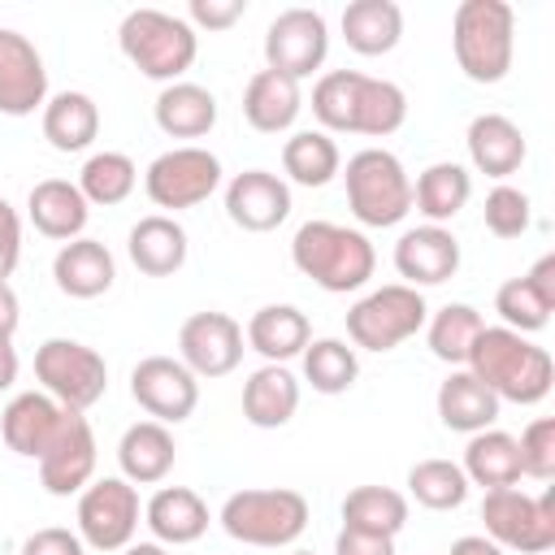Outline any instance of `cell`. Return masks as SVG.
Returning a JSON list of instances; mask_svg holds the SVG:
<instances>
[{"mask_svg": "<svg viewBox=\"0 0 555 555\" xmlns=\"http://www.w3.org/2000/svg\"><path fill=\"white\" fill-rule=\"evenodd\" d=\"M312 117L325 134H369L386 139L408 121V95L390 78H373L360 69H330L312 87Z\"/></svg>", "mask_w": 555, "mask_h": 555, "instance_id": "6da1fadb", "label": "cell"}, {"mask_svg": "<svg viewBox=\"0 0 555 555\" xmlns=\"http://www.w3.org/2000/svg\"><path fill=\"white\" fill-rule=\"evenodd\" d=\"M464 364L499 403H542L555 382L551 351L507 325H481Z\"/></svg>", "mask_w": 555, "mask_h": 555, "instance_id": "7a4b0ae2", "label": "cell"}, {"mask_svg": "<svg viewBox=\"0 0 555 555\" xmlns=\"http://www.w3.org/2000/svg\"><path fill=\"white\" fill-rule=\"evenodd\" d=\"M291 260L304 278H312L330 295L360 291L377 269V251L369 234L338 221H304L291 238Z\"/></svg>", "mask_w": 555, "mask_h": 555, "instance_id": "3957f363", "label": "cell"}, {"mask_svg": "<svg viewBox=\"0 0 555 555\" xmlns=\"http://www.w3.org/2000/svg\"><path fill=\"white\" fill-rule=\"evenodd\" d=\"M121 56L152 82H182V74L199 56V35L186 17L165 9H130L117 26Z\"/></svg>", "mask_w": 555, "mask_h": 555, "instance_id": "277c9868", "label": "cell"}, {"mask_svg": "<svg viewBox=\"0 0 555 555\" xmlns=\"http://www.w3.org/2000/svg\"><path fill=\"white\" fill-rule=\"evenodd\" d=\"M455 65L468 82H503L516 56V13L507 0H460L451 17Z\"/></svg>", "mask_w": 555, "mask_h": 555, "instance_id": "5b68a950", "label": "cell"}, {"mask_svg": "<svg viewBox=\"0 0 555 555\" xmlns=\"http://www.w3.org/2000/svg\"><path fill=\"white\" fill-rule=\"evenodd\" d=\"M343 186L351 217L369 230H390L412 212V178L386 147H360L343 169Z\"/></svg>", "mask_w": 555, "mask_h": 555, "instance_id": "8992f818", "label": "cell"}, {"mask_svg": "<svg viewBox=\"0 0 555 555\" xmlns=\"http://www.w3.org/2000/svg\"><path fill=\"white\" fill-rule=\"evenodd\" d=\"M308 499L299 490H286V486H269V490H234L225 503H221V529L243 542V546H264V551H278V546H291L304 538L308 529Z\"/></svg>", "mask_w": 555, "mask_h": 555, "instance_id": "52a82bcc", "label": "cell"}, {"mask_svg": "<svg viewBox=\"0 0 555 555\" xmlns=\"http://www.w3.org/2000/svg\"><path fill=\"white\" fill-rule=\"evenodd\" d=\"M425 321H429L425 295L416 286L390 282L347 308V338L351 347H364V351H395L399 343L421 334Z\"/></svg>", "mask_w": 555, "mask_h": 555, "instance_id": "ba28073f", "label": "cell"}, {"mask_svg": "<svg viewBox=\"0 0 555 555\" xmlns=\"http://www.w3.org/2000/svg\"><path fill=\"white\" fill-rule=\"evenodd\" d=\"M481 520L494 546L520 555H546L555 546V486H546L542 494H525L516 486L486 490Z\"/></svg>", "mask_w": 555, "mask_h": 555, "instance_id": "9c48e42d", "label": "cell"}, {"mask_svg": "<svg viewBox=\"0 0 555 555\" xmlns=\"http://www.w3.org/2000/svg\"><path fill=\"white\" fill-rule=\"evenodd\" d=\"M35 377L43 382V395H52L69 412H87L108 390V364L95 347L78 338H48L35 351Z\"/></svg>", "mask_w": 555, "mask_h": 555, "instance_id": "30bf717a", "label": "cell"}, {"mask_svg": "<svg viewBox=\"0 0 555 555\" xmlns=\"http://www.w3.org/2000/svg\"><path fill=\"white\" fill-rule=\"evenodd\" d=\"M217 186H221V160L208 147H195V143L160 152L143 173L147 199L156 208H169V212L199 208Z\"/></svg>", "mask_w": 555, "mask_h": 555, "instance_id": "8fae6325", "label": "cell"}, {"mask_svg": "<svg viewBox=\"0 0 555 555\" xmlns=\"http://www.w3.org/2000/svg\"><path fill=\"white\" fill-rule=\"evenodd\" d=\"M139 490L126 477H100L78 494V538L91 551H126L139 533Z\"/></svg>", "mask_w": 555, "mask_h": 555, "instance_id": "7c38bea8", "label": "cell"}, {"mask_svg": "<svg viewBox=\"0 0 555 555\" xmlns=\"http://www.w3.org/2000/svg\"><path fill=\"white\" fill-rule=\"evenodd\" d=\"M330 26L317 9H282L264 30V69H278L295 82L312 78L325 65Z\"/></svg>", "mask_w": 555, "mask_h": 555, "instance_id": "4fadbf2b", "label": "cell"}, {"mask_svg": "<svg viewBox=\"0 0 555 555\" xmlns=\"http://www.w3.org/2000/svg\"><path fill=\"white\" fill-rule=\"evenodd\" d=\"M130 399L147 412V421L182 425L199 408V377L173 356H143L130 369Z\"/></svg>", "mask_w": 555, "mask_h": 555, "instance_id": "5bb4252c", "label": "cell"}, {"mask_svg": "<svg viewBox=\"0 0 555 555\" xmlns=\"http://www.w3.org/2000/svg\"><path fill=\"white\" fill-rule=\"evenodd\" d=\"M243 325L230 312H195L178 330V360L195 377H225L243 364Z\"/></svg>", "mask_w": 555, "mask_h": 555, "instance_id": "9a60e30c", "label": "cell"}, {"mask_svg": "<svg viewBox=\"0 0 555 555\" xmlns=\"http://www.w3.org/2000/svg\"><path fill=\"white\" fill-rule=\"evenodd\" d=\"M95 477V434L91 421L82 412H65V425L56 434V442L43 451L39 460V486L56 499L82 494Z\"/></svg>", "mask_w": 555, "mask_h": 555, "instance_id": "2e32d148", "label": "cell"}, {"mask_svg": "<svg viewBox=\"0 0 555 555\" xmlns=\"http://www.w3.org/2000/svg\"><path fill=\"white\" fill-rule=\"evenodd\" d=\"M43 104H48V69L39 48L22 30L0 26V113L30 117Z\"/></svg>", "mask_w": 555, "mask_h": 555, "instance_id": "e0dca14e", "label": "cell"}, {"mask_svg": "<svg viewBox=\"0 0 555 555\" xmlns=\"http://www.w3.org/2000/svg\"><path fill=\"white\" fill-rule=\"evenodd\" d=\"M225 217L247 234H269L291 217V186L269 169H243L225 182Z\"/></svg>", "mask_w": 555, "mask_h": 555, "instance_id": "ac0fdd59", "label": "cell"}, {"mask_svg": "<svg viewBox=\"0 0 555 555\" xmlns=\"http://www.w3.org/2000/svg\"><path fill=\"white\" fill-rule=\"evenodd\" d=\"M395 269L403 278V286H442L447 278H455L460 269V238L447 225H416L403 230L395 243Z\"/></svg>", "mask_w": 555, "mask_h": 555, "instance_id": "d6986e66", "label": "cell"}, {"mask_svg": "<svg viewBox=\"0 0 555 555\" xmlns=\"http://www.w3.org/2000/svg\"><path fill=\"white\" fill-rule=\"evenodd\" d=\"M65 412H69V408H61L52 395H43V390H22V395H13V399L4 403V412H0V438H4L9 451L26 455V460H43V451L56 442V434H61V425H65Z\"/></svg>", "mask_w": 555, "mask_h": 555, "instance_id": "ffe728a7", "label": "cell"}, {"mask_svg": "<svg viewBox=\"0 0 555 555\" xmlns=\"http://www.w3.org/2000/svg\"><path fill=\"white\" fill-rule=\"evenodd\" d=\"M494 312L503 317L507 330L516 334H538L546 330L555 312V256H542L529 273L507 278L494 295Z\"/></svg>", "mask_w": 555, "mask_h": 555, "instance_id": "44dd1931", "label": "cell"}, {"mask_svg": "<svg viewBox=\"0 0 555 555\" xmlns=\"http://www.w3.org/2000/svg\"><path fill=\"white\" fill-rule=\"evenodd\" d=\"M464 143H468L473 169L486 173V178H499V182L512 178L529 156V143H525L520 126L512 117H503V113H477L468 121Z\"/></svg>", "mask_w": 555, "mask_h": 555, "instance_id": "7402d4cb", "label": "cell"}, {"mask_svg": "<svg viewBox=\"0 0 555 555\" xmlns=\"http://www.w3.org/2000/svg\"><path fill=\"white\" fill-rule=\"evenodd\" d=\"M26 217H30V225L43 238L69 243V238H82L87 217H91V204L82 199L78 182H69V178H43L26 195Z\"/></svg>", "mask_w": 555, "mask_h": 555, "instance_id": "603a6c76", "label": "cell"}, {"mask_svg": "<svg viewBox=\"0 0 555 555\" xmlns=\"http://www.w3.org/2000/svg\"><path fill=\"white\" fill-rule=\"evenodd\" d=\"M52 278H56V291L69 299H100L117 278V260L100 238L82 234L61 243V251L52 256Z\"/></svg>", "mask_w": 555, "mask_h": 555, "instance_id": "cb8c5ba5", "label": "cell"}, {"mask_svg": "<svg viewBox=\"0 0 555 555\" xmlns=\"http://www.w3.org/2000/svg\"><path fill=\"white\" fill-rule=\"evenodd\" d=\"M143 525L160 546H191L208 533V503L191 486H160L143 503Z\"/></svg>", "mask_w": 555, "mask_h": 555, "instance_id": "d4e9b609", "label": "cell"}, {"mask_svg": "<svg viewBox=\"0 0 555 555\" xmlns=\"http://www.w3.org/2000/svg\"><path fill=\"white\" fill-rule=\"evenodd\" d=\"M126 251L143 278H173L186 264V230L169 212H147L130 225Z\"/></svg>", "mask_w": 555, "mask_h": 555, "instance_id": "484cf974", "label": "cell"}, {"mask_svg": "<svg viewBox=\"0 0 555 555\" xmlns=\"http://www.w3.org/2000/svg\"><path fill=\"white\" fill-rule=\"evenodd\" d=\"M173 460H178V442H173L169 425H160V421H134L117 442V464L130 486L165 481L173 473Z\"/></svg>", "mask_w": 555, "mask_h": 555, "instance_id": "4316f807", "label": "cell"}, {"mask_svg": "<svg viewBox=\"0 0 555 555\" xmlns=\"http://www.w3.org/2000/svg\"><path fill=\"white\" fill-rule=\"evenodd\" d=\"M299 108H304L299 82L286 78V74H278V69H256V74L247 78V87H243V117H247V126L260 130V134H282V130H291L295 117H299Z\"/></svg>", "mask_w": 555, "mask_h": 555, "instance_id": "83f0119b", "label": "cell"}, {"mask_svg": "<svg viewBox=\"0 0 555 555\" xmlns=\"http://www.w3.org/2000/svg\"><path fill=\"white\" fill-rule=\"evenodd\" d=\"M243 338L251 351L264 356V364H286V360L304 356V347L312 343V325L295 304H264L251 312Z\"/></svg>", "mask_w": 555, "mask_h": 555, "instance_id": "f1b7e54d", "label": "cell"}, {"mask_svg": "<svg viewBox=\"0 0 555 555\" xmlns=\"http://www.w3.org/2000/svg\"><path fill=\"white\" fill-rule=\"evenodd\" d=\"M299 412V382L286 364H260L243 382V421L256 429H282Z\"/></svg>", "mask_w": 555, "mask_h": 555, "instance_id": "f546056e", "label": "cell"}, {"mask_svg": "<svg viewBox=\"0 0 555 555\" xmlns=\"http://www.w3.org/2000/svg\"><path fill=\"white\" fill-rule=\"evenodd\" d=\"M343 39L360 56H386L403 39V9L395 0H351L338 17Z\"/></svg>", "mask_w": 555, "mask_h": 555, "instance_id": "4dcf8cb0", "label": "cell"}, {"mask_svg": "<svg viewBox=\"0 0 555 555\" xmlns=\"http://www.w3.org/2000/svg\"><path fill=\"white\" fill-rule=\"evenodd\" d=\"M152 117L169 139H204L217 126V95L199 82H169L160 87Z\"/></svg>", "mask_w": 555, "mask_h": 555, "instance_id": "1f68e13d", "label": "cell"}, {"mask_svg": "<svg viewBox=\"0 0 555 555\" xmlns=\"http://www.w3.org/2000/svg\"><path fill=\"white\" fill-rule=\"evenodd\" d=\"M438 421L455 434H481V429H494L499 421V399L468 373V369H455L442 386H438Z\"/></svg>", "mask_w": 555, "mask_h": 555, "instance_id": "d6a6232c", "label": "cell"}, {"mask_svg": "<svg viewBox=\"0 0 555 555\" xmlns=\"http://www.w3.org/2000/svg\"><path fill=\"white\" fill-rule=\"evenodd\" d=\"M100 134V104L87 91H56L43 104V139L56 152H87Z\"/></svg>", "mask_w": 555, "mask_h": 555, "instance_id": "836d02e7", "label": "cell"}, {"mask_svg": "<svg viewBox=\"0 0 555 555\" xmlns=\"http://www.w3.org/2000/svg\"><path fill=\"white\" fill-rule=\"evenodd\" d=\"M460 468H464L468 486H481V490L516 486L520 481V447L503 429L468 434V447H464V464Z\"/></svg>", "mask_w": 555, "mask_h": 555, "instance_id": "e575fe53", "label": "cell"}, {"mask_svg": "<svg viewBox=\"0 0 555 555\" xmlns=\"http://www.w3.org/2000/svg\"><path fill=\"white\" fill-rule=\"evenodd\" d=\"M468 195H473V178L455 160H434L412 182V204H416V212L429 225H447L451 217H460V208L468 204Z\"/></svg>", "mask_w": 555, "mask_h": 555, "instance_id": "d590c367", "label": "cell"}, {"mask_svg": "<svg viewBox=\"0 0 555 555\" xmlns=\"http://www.w3.org/2000/svg\"><path fill=\"white\" fill-rule=\"evenodd\" d=\"M282 169L299 186H325L343 173V152L325 130H295L282 143Z\"/></svg>", "mask_w": 555, "mask_h": 555, "instance_id": "8d00e7d4", "label": "cell"}, {"mask_svg": "<svg viewBox=\"0 0 555 555\" xmlns=\"http://www.w3.org/2000/svg\"><path fill=\"white\" fill-rule=\"evenodd\" d=\"M343 525L382 533V538H399L408 525V494H399L390 486H356L343 499Z\"/></svg>", "mask_w": 555, "mask_h": 555, "instance_id": "74e56055", "label": "cell"}, {"mask_svg": "<svg viewBox=\"0 0 555 555\" xmlns=\"http://www.w3.org/2000/svg\"><path fill=\"white\" fill-rule=\"evenodd\" d=\"M139 186V169L126 152H95L82 160L78 169V191L87 204H100V208H113V204H126L130 191Z\"/></svg>", "mask_w": 555, "mask_h": 555, "instance_id": "f35d334b", "label": "cell"}, {"mask_svg": "<svg viewBox=\"0 0 555 555\" xmlns=\"http://www.w3.org/2000/svg\"><path fill=\"white\" fill-rule=\"evenodd\" d=\"M360 377V356L343 338H312L304 347V382L317 395H343Z\"/></svg>", "mask_w": 555, "mask_h": 555, "instance_id": "ab89813d", "label": "cell"}, {"mask_svg": "<svg viewBox=\"0 0 555 555\" xmlns=\"http://www.w3.org/2000/svg\"><path fill=\"white\" fill-rule=\"evenodd\" d=\"M481 312L473 304H447L429 317L425 325V338H429V351L442 360V364H464L477 334H481Z\"/></svg>", "mask_w": 555, "mask_h": 555, "instance_id": "60d3db41", "label": "cell"}, {"mask_svg": "<svg viewBox=\"0 0 555 555\" xmlns=\"http://www.w3.org/2000/svg\"><path fill=\"white\" fill-rule=\"evenodd\" d=\"M408 494L429 512H451L468 499V477L451 460H416L408 468Z\"/></svg>", "mask_w": 555, "mask_h": 555, "instance_id": "b9f144b4", "label": "cell"}, {"mask_svg": "<svg viewBox=\"0 0 555 555\" xmlns=\"http://www.w3.org/2000/svg\"><path fill=\"white\" fill-rule=\"evenodd\" d=\"M481 221H486V230H490L494 238H520V234L529 230V221H533V204H529V195H525L520 186L499 182V186L486 195Z\"/></svg>", "mask_w": 555, "mask_h": 555, "instance_id": "7bdbcfd3", "label": "cell"}, {"mask_svg": "<svg viewBox=\"0 0 555 555\" xmlns=\"http://www.w3.org/2000/svg\"><path fill=\"white\" fill-rule=\"evenodd\" d=\"M516 447H520V477H533V481L555 477V421L551 416L529 421Z\"/></svg>", "mask_w": 555, "mask_h": 555, "instance_id": "ee69618b", "label": "cell"}, {"mask_svg": "<svg viewBox=\"0 0 555 555\" xmlns=\"http://www.w3.org/2000/svg\"><path fill=\"white\" fill-rule=\"evenodd\" d=\"M17 325H22V304L13 295L9 282H0V390H9L17 382Z\"/></svg>", "mask_w": 555, "mask_h": 555, "instance_id": "f6af8a7d", "label": "cell"}, {"mask_svg": "<svg viewBox=\"0 0 555 555\" xmlns=\"http://www.w3.org/2000/svg\"><path fill=\"white\" fill-rule=\"evenodd\" d=\"M243 13H247V0H191L186 22L204 30H230Z\"/></svg>", "mask_w": 555, "mask_h": 555, "instance_id": "bcb514c9", "label": "cell"}, {"mask_svg": "<svg viewBox=\"0 0 555 555\" xmlns=\"http://www.w3.org/2000/svg\"><path fill=\"white\" fill-rule=\"evenodd\" d=\"M17 260H22V217H17V208L0 195V282L13 278Z\"/></svg>", "mask_w": 555, "mask_h": 555, "instance_id": "7dc6e473", "label": "cell"}, {"mask_svg": "<svg viewBox=\"0 0 555 555\" xmlns=\"http://www.w3.org/2000/svg\"><path fill=\"white\" fill-rule=\"evenodd\" d=\"M82 538L74 529H61V525H48V529H35L26 542H22V555H82Z\"/></svg>", "mask_w": 555, "mask_h": 555, "instance_id": "c3c4849f", "label": "cell"}, {"mask_svg": "<svg viewBox=\"0 0 555 555\" xmlns=\"http://www.w3.org/2000/svg\"><path fill=\"white\" fill-rule=\"evenodd\" d=\"M334 555H395V538L382 533H364V529H338L334 538Z\"/></svg>", "mask_w": 555, "mask_h": 555, "instance_id": "681fc988", "label": "cell"}, {"mask_svg": "<svg viewBox=\"0 0 555 555\" xmlns=\"http://www.w3.org/2000/svg\"><path fill=\"white\" fill-rule=\"evenodd\" d=\"M447 555H503V546H494L486 533H464V538L451 542Z\"/></svg>", "mask_w": 555, "mask_h": 555, "instance_id": "f907efd6", "label": "cell"}, {"mask_svg": "<svg viewBox=\"0 0 555 555\" xmlns=\"http://www.w3.org/2000/svg\"><path fill=\"white\" fill-rule=\"evenodd\" d=\"M121 555H169V546H160V542H130Z\"/></svg>", "mask_w": 555, "mask_h": 555, "instance_id": "816d5d0a", "label": "cell"}, {"mask_svg": "<svg viewBox=\"0 0 555 555\" xmlns=\"http://www.w3.org/2000/svg\"><path fill=\"white\" fill-rule=\"evenodd\" d=\"M291 555H312V551H291Z\"/></svg>", "mask_w": 555, "mask_h": 555, "instance_id": "f5cc1de1", "label": "cell"}]
</instances>
